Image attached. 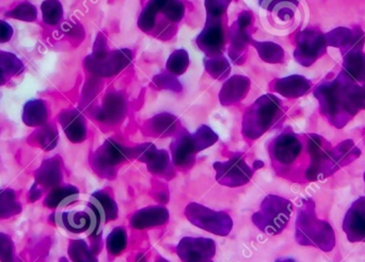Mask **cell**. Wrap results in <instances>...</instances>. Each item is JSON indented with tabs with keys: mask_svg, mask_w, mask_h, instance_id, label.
<instances>
[{
	"mask_svg": "<svg viewBox=\"0 0 365 262\" xmlns=\"http://www.w3.org/2000/svg\"><path fill=\"white\" fill-rule=\"evenodd\" d=\"M322 115L334 127H345L361 110H365V85L341 72L332 80L319 83L314 90Z\"/></svg>",
	"mask_w": 365,
	"mask_h": 262,
	"instance_id": "6da1fadb",
	"label": "cell"
},
{
	"mask_svg": "<svg viewBox=\"0 0 365 262\" xmlns=\"http://www.w3.org/2000/svg\"><path fill=\"white\" fill-rule=\"evenodd\" d=\"M295 238L300 246L319 248L323 252H331L336 246L334 227L317 216L313 199H304L298 209Z\"/></svg>",
	"mask_w": 365,
	"mask_h": 262,
	"instance_id": "7a4b0ae2",
	"label": "cell"
},
{
	"mask_svg": "<svg viewBox=\"0 0 365 262\" xmlns=\"http://www.w3.org/2000/svg\"><path fill=\"white\" fill-rule=\"evenodd\" d=\"M283 117L282 103L272 94L257 98L242 117V135L249 140H257L274 127Z\"/></svg>",
	"mask_w": 365,
	"mask_h": 262,
	"instance_id": "3957f363",
	"label": "cell"
},
{
	"mask_svg": "<svg viewBox=\"0 0 365 262\" xmlns=\"http://www.w3.org/2000/svg\"><path fill=\"white\" fill-rule=\"evenodd\" d=\"M132 60L130 49L109 51L106 38L100 33L94 43L93 53L85 59V68L94 76L113 77L128 68Z\"/></svg>",
	"mask_w": 365,
	"mask_h": 262,
	"instance_id": "277c9868",
	"label": "cell"
},
{
	"mask_svg": "<svg viewBox=\"0 0 365 262\" xmlns=\"http://www.w3.org/2000/svg\"><path fill=\"white\" fill-rule=\"evenodd\" d=\"M293 214V204L279 195H267L262 201L259 211L252 216V222L259 231L268 235L282 233Z\"/></svg>",
	"mask_w": 365,
	"mask_h": 262,
	"instance_id": "5b68a950",
	"label": "cell"
},
{
	"mask_svg": "<svg viewBox=\"0 0 365 262\" xmlns=\"http://www.w3.org/2000/svg\"><path fill=\"white\" fill-rule=\"evenodd\" d=\"M133 158L134 147H126L113 139H108L92 154L91 164L101 177L113 179L119 165Z\"/></svg>",
	"mask_w": 365,
	"mask_h": 262,
	"instance_id": "8992f818",
	"label": "cell"
},
{
	"mask_svg": "<svg viewBox=\"0 0 365 262\" xmlns=\"http://www.w3.org/2000/svg\"><path fill=\"white\" fill-rule=\"evenodd\" d=\"M189 222L212 235L225 237L233 229V220L225 211H215L197 203H190L185 209Z\"/></svg>",
	"mask_w": 365,
	"mask_h": 262,
	"instance_id": "52a82bcc",
	"label": "cell"
},
{
	"mask_svg": "<svg viewBox=\"0 0 365 262\" xmlns=\"http://www.w3.org/2000/svg\"><path fill=\"white\" fill-rule=\"evenodd\" d=\"M296 48L294 58L304 68H309L327 53V40L325 34L315 28L302 30L296 36Z\"/></svg>",
	"mask_w": 365,
	"mask_h": 262,
	"instance_id": "ba28073f",
	"label": "cell"
},
{
	"mask_svg": "<svg viewBox=\"0 0 365 262\" xmlns=\"http://www.w3.org/2000/svg\"><path fill=\"white\" fill-rule=\"evenodd\" d=\"M227 17L206 16L203 30L197 36V45L206 57L222 55L227 44Z\"/></svg>",
	"mask_w": 365,
	"mask_h": 262,
	"instance_id": "9c48e42d",
	"label": "cell"
},
{
	"mask_svg": "<svg viewBox=\"0 0 365 262\" xmlns=\"http://www.w3.org/2000/svg\"><path fill=\"white\" fill-rule=\"evenodd\" d=\"M214 169L217 182L229 188L245 186L250 182L255 173L240 154H234L225 162H215Z\"/></svg>",
	"mask_w": 365,
	"mask_h": 262,
	"instance_id": "30bf717a",
	"label": "cell"
},
{
	"mask_svg": "<svg viewBox=\"0 0 365 262\" xmlns=\"http://www.w3.org/2000/svg\"><path fill=\"white\" fill-rule=\"evenodd\" d=\"M134 158L147 164L148 171L153 175L173 179L175 173L168 152L158 150L153 143L140 144L134 147Z\"/></svg>",
	"mask_w": 365,
	"mask_h": 262,
	"instance_id": "8fae6325",
	"label": "cell"
},
{
	"mask_svg": "<svg viewBox=\"0 0 365 262\" xmlns=\"http://www.w3.org/2000/svg\"><path fill=\"white\" fill-rule=\"evenodd\" d=\"M253 15L249 11L240 13L237 21L232 25L229 31L231 45L229 56L236 64H242L246 58L247 45L250 44V28L252 26Z\"/></svg>",
	"mask_w": 365,
	"mask_h": 262,
	"instance_id": "7c38bea8",
	"label": "cell"
},
{
	"mask_svg": "<svg viewBox=\"0 0 365 262\" xmlns=\"http://www.w3.org/2000/svg\"><path fill=\"white\" fill-rule=\"evenodd\" d=\"M177 254L182 262L208 261L216 254V243L210 238L185 237L178 244Z\"/></svg>",
	"mask_w": 365,
	"mask_h": 262,
	"instance_id": "4fadbf2b",
	"label": "cell"
},
{
	"mask_svg": "<svg viewBox=\"0 0 365 262\" xmlns=\"http://www.w3.org/2000/svg\"><path fill=\"white\" fill-rule=\"evenodd\" d=\"M302 152V143L296 133L284 131L272 142L270 152L272 159L282 167L293 164Z\"/></svg>",
	"mask_w": 365,
	"mask_h": 262,
	"instance_id": "5bb4252c",
	"label": "cell"
},
{
	"mask_svg": "<svg viewBox=\"0 0 365 262\" xmlns=\"http://www.w3.org/2000/svg\"><path fill=\"white\" fill-rule=\"evenodd\" d=\"M328 46L341 49L342 55L351 51H364L365 34L361 28L339 27L325 34Z\"/></svg>",
	"mask_w": 365,
	"mask_h": 262,
	"instance_id": "9a60e30c",
	"label": "cell"
},
{
	"mask_svg": "<svg viewBox=\"0 0 365 262\" xmlns=\"http://www.w3.org/2000/svg\"><path fill=\"white\" fill-rule=\"evenodd\" d=\"M330 145L323 137L310 135L308 137V152L310 154V165L306 172L307 179L310 182L325 178V165Z\"/></svg>",
	"mask_w": 365,
	"mask_h": 262,
	"instance_id": "2e32d148",
	"label": "cell"
},
{
	"mask_svg": "<svg viewBox=\"0 0 365 262\" xmlns=\"http://www.w3.org/2000/svg\"><path fill=\"white\" fill-rule=\"evenodd\" d=\"M128 112V103L122 92L109 91L103 100L102 107L96 112V119L106 125H118Z\"/></svg>",
	"mask_w": 365,
	"mask_h": 262,
	"instance_id": "e0dca14e",
	"label": "cell"
},
{
	"mask_svg": "<svg viewBox=\"0 0 365 262\" xmlns=\"http://www.w3.org/2000/svg\"><path fill=\"white\" fill-rule=\"evenodd\" d=\"M343 231L351 243L365 242V197L351 204L343 220Z\"/></svg>",
	"mask_w": 365,
	"mask_h": 262,
	"instance_id": "ac0fdd59",
	"label": "cell"
},
{
	"mask_svg": "<svg viewBox=\"0 0 365 262\" xmlns=\"http://www.w3.org/2000/svg\"><path fill=\"white\" fill-rule=\"evenodd\" d=\"M197 152L192 135L181 130L171 143L173 165L181 169H189L195 164Z\"/></svg>",
	"mask_w": 365,
	"mask_h": 262,
	"instance_id": "d6986e66",
	"label": "cell"
},
{
	"mask_svg": "<svg viewBox=\"0 0 365 262\" xmlns=\"http://www.w3.org/2000/svg\"><path fill=\"white\" fill-rule=\"evenodd\" d=\"M361 154V150L356 146L353 140H345L339 143L336 147L330 148L326 161L325 176L331 175L349 163L357 160Z\"/></svg>",
	"mask_w": 365,
	"mask_h": 262,
	"instance_id": "ffe728a7",
	"label": "cell"
},
{
	"mask_svg": "<svg viewBox=\"0 0 365 262\" xmlns=\"http://www.w3.org/2000/svg\"><path fill=\"white\" fill-rule=\"evenodd\" d=\"M145 135L153 137H168L180 132V121L170 113H160L145 122L143 127Z\"/></svg>",
	"mask_w": 365,
	"mask_h": 262,
	"instance_id": "44dd1931",
	"label": "cell"
},
{
	"mask_svg": "<svg viewBox=\"0 0 365 262\" xmlns=\"http://www.w3.org/2000/svg\"><path fill=\"white\" fill-rule=\"evenodd\" d=\"M169 211L163 206H152L138 210L130 219V226L143 231L151 227L162 226L169 221Z\"/></svg>",
	"mask_w": 365,
	"mask_h": 262,
	"instance_id": "7402d4cb",
	"label": "cell"
},
{
	"mask_svg": "<svg viewBox=\"0 0 365 262\" xmlns=\"http://www.w3.org/2000/svg\"><path fill=\"white\" fill-rule=\"evenodd\" d=\"M250 79L240 75H234L223 83L219 93V100L222 106H231L244 100L250 90Z\"/></svg>",
	"mask_w": 365,
	"mask_h": 262,
	"instance_id": "603a6c76",
	"label": "cell"
},
{
	"mask_svg": "<svg viewBox=\"0 0 365 262\" xmlns=\"http://www.w3.org/2000/svg\"><path fill=\"white\" fill-rule=\"evenodd\" d=\"M312 88V83L306 77L292 75L272 81V89L285 98H298L306 95Z\"/></svg>",
	"mask_w": 365,
	"mask_h": 262,
	"instance_id": "cb8c5ba5",
	"label": "cell"
},
{
	"mask_svg": "<svg viewBox=\"0 0 365 262\" xmlns=\"http://www.w3.org/2000/svg\"><path fill=\"white\" fill-rule=\"evenodd\" d=\"M60 123L73 143H81L87 137V124L85 117L76 109L66 110L60 115Z\"/></svg>",
	"mask_w": 365,
	"mask_h": 262,
	"instance_id": "d4e9b609",
	"label": "cell"
},
{
	"mask_svg": "<svg viewBox=\"0 0 365 262\" xmlns=\"http://www.w3.org/2000/svg\"><path fill=\"white\" fill-rule=\"evenodd\" d=\"M88 206L92 208L94 211L98 212V216L102 219L103 223L117 220L118 214H119L117 203L105 191H98V192L94 193Z\"/></svg>",
	"mask_w": 365,
	"mask_h": 262,
	"instance_id": "484cf974",
	"label": "cell"
},
{
	"mask_svg": "<svg viewBox=\"0 0 365 262\" xmlns=\"http://www.w3.org/2000/svg\"><path fill=\"white\" fill-rule=\"evenodd\" d=\"M342 72L357 83L365 85V53L364 51H351V53L343 56Z\"/></svg>",
	"mask_w": 365,
	"mask_h": 262,
	"instance_id": "4316f807",
	"label": "cell"
},
{
	"mask_svg": "<svg viewBox=\"0 0 365 262\" xmlns=\"http://www.w3.org/2000/svg\"><path fill=\"white\" fill-rule=\"evenodd\" d=\"M250 44L257 49L259 58L266 63L280 64L284 62L285 53L280 45L274 42H257L251 38Z\"/></svg>",
	"mask_w": 365,
	"mask_h": 262,
	"instance_id": "83f0119b",
	"label": "cell"
},
{
	"mask_svg": "<svg viewBox=\"0 0 365 262\" xmlns=\"http://www.w3.org/2000/svg\"><path fill=\"white\" fill-rule=\"evenodd\" d=\"M24 122L28 126L44 125L47 120V109L45 103L40 100H32L24 107Z\"/></svg>",
	"mask_w": 365,
	"mask_h": 262,
	"instance_id": "f1b7e54d",
	"label": "cell"
},
{
	"mask_svg": "<svg viewBox=\"0 0 365 262\" xmlns=\"http://www.w3.org/2000/svg\"><path fill=\"white\" fill-rule=\"evenodd\" d=\"M204 66L206 72L217 80H223L229 77L231 73V66L227 58L222 55L214 56V57H206L204 59Z\"/></svg>",
	"mask_w": 365,
	"mask_h": 262,
	"instance_id": "f546056e",
	"label": "cell"
},
{
	"mask_svg": "<svg viewBox=\"0 0 365 262\" xmlns=\"http://www.w3.org/2000/svg\"><path fill=\"white\" fill-rule=\"evenodd\" d=\"M79 191L75 187L66 186L56 189L49 194L47 204L49 207H61L74 203L78 199Z\"/></svg>",
	"mask_w": 365,
	"mask_h": 262,
	"instance_id": "4dcf8cb0",
	"label": "cell"
},
{
	"mask_svg": "<svg viewBox=\"0 0 365 262\" xmlns=\"http://www.w3.org/2000/svg\"><path fill=\"white\" fill-rule=\"evenodd\" d=\"M106 248L111 256H119L128 248V234L124 227H115L106 240Z\"/></svg>",
	"mask_w": 365,
	"mask_h": 262,
	"instance_id": "1f68e13d",
	"label": "cell"
},
{
	"mask_svg": "<svg viewBox=\"0 0 365 262\" xmlns=\"http://www.w3.org/2000/svg\"><path fill=\"white\" fill-rule=\"evenodd\" d=\"M68 254L73 262H98V257L92 248H89L83 240L71 242Z\"/></svg>",
	"mask_w": 365,
	"mask_h": 262,
	"instance_id": "d6a6232c",
	"label": "cell"
},
{
	"mask_svg": "<svg viewBox=\"0 0 365 262\" xmlns=\"http://www.w3.org/2000/svg\"><path fill=\"white\" fill-rule=\"evenodd\" d=\"M24 70V64L16 56L0 51V74L4 77L16 76Z\"/></svg>",
	"mask_w": 365,
	"mask_h": 262,
	"instance_id": "836d02e7",
	"label": "cell"
},
{
	"mask_svg": "<svg viewBox=\"0 0 365 262\" xmlns=\"http://www.w3.org/2000/svg\"><path fill=\"white\" fill-rule=\"evenodd\" d=\"M189 66V56L185 49H178L171 53L167 61V70L175 76H180L186 72Z\"/></svg>",
	"mask_w": 365,
	"mask_h": 262,
	"instance_id": "e575fe53",
	"label": "cell"
},
{
	"mask_svg": "<svg viewBox=\"0 0 365 262\" xmlns=\"http://www.w3.org/2000/svg\"><path fill=\"white\" fill-rule=\"evenodd\" d=\"M43 19L47 25H57L63 17V8L58 0H45L42 6Z\"/></svg>",
	"mask_w": 365,
	"mask_h": 262,
	"instance_id": "d590c367",
	"label": "cell"
},
{
	"mask_svg": "<svg viewBox=\"0 0 365 262\" xmlns=\"http://www.w3.org/2000/svg\"><path fill=\"white\" fill-rule=\"evenodd\" d=\"M192 137L197 152H202L210 147L218 141V135L206 125H202L201 127L197 128V130L192 133Z\"/></svg>",
	"mask_w": 365,
	"mask_h": 262,
	"instance_id": "8d00e7d4",
	"label": "cell"
},
{
	"mask_svg": "<svg viewBox=\"0 0 365 262\" xmlns=\"http://www.w3.org/2000/svg\"><path fill=\"white\" fill-rule=\"evenodd\" d=\"M6 16L11 17V19H19V21H34L38 17V11H36L34 4L25 1L15 6L10 12L6 13Z\"/></svg>",
	"mask_w": 365,
	"mask_h": 262,
	"instance_id": "74e56055",
	"label": "cell"
},
{
	"mask_svg": "<svg viewBox=\"0 0 365 262\" xmlns=\"http://www.w3.org/2000/svg\"><path fill=\"white\" fill-rule=\"evenodd\" d=\"M153 83L158 89L169 90V91L178 92V93L181 92L182 89L179 79L169 72L162 73V74H158V76L154 77Z\"/></svg>",
	"mask_w": 365,
	"mask_h": 262,
	"instance_id": "f35d334b",
	"label": "cell"
},
{
	"mask_svg": "<svg viewBox=\"0 0 365 262\" xmlns=\"http://www.w3.org/2000/svg\"><path fill=\"white\" fill-rule=\"evenodd\" d=\"M38 140L41 146L46 150H53L57 145L58 133L53 126H45L42 130L38 131Z\"/></svg>",
	"mask_w": 365,
	"mask_h": 262,
	"instance_id": "ab89813d",
	"label": "cell"
},
{
	"mask_svg": "<svg viewBox=\"0 0 365 262\" xmlns=\"http://www.w3.org/2000/svg\"><path fill=\"white\" fill-rule=\"evenodd\" d=\"M232 0H205L206 16L225 17Z\"/></svg>",
	"mask_w": 365,
	"mask_h": 262,
	"instance_id": "60d3db41",
	"label": "cell"
},
{
	"mask_svg": "<svg viewBox=\"0 0 365 262\" xmlns=\"http://www.w3.org/2000/svg\"><path fill=\"white\" fill-rule=\"evenodd\" d=\"M12 36V27L6 21H0V43L9 42Z\"/></svg>",
	"mask_w": 365,
	"mask_h": 262,
	"instance_id": "b9f144b4",
	"label": "cell"
},
{
	"mask_svg": "<svg viewBox=\"0 0 365 262\" xmlns=\"http://www.w3.org/2000/svg\"><path fill=\"white\" fill-rule=\"evenodd\" d=\"M253 167H255V169H259V167H264V163L262 162V161H255V164H253Z\"/></svg>",
	"mask_w": 365,
	"mask_h": 262,
	"instance_id": "7bdbcfd3",
	"label": "cell"
},
{
	"mask_svg": "<svg viewBox=\"0 0 365 262\" xmlns=\"http://www.w3.org/2000/svg\"><path fill=\"white\" fill-rule=\"evenodd\" d=\"M274 262H297L295 261V259L293 258H280L278 259V261H276Z\"/></svg>",
	"mask_w": 365,
	"mask_h": 262,
	"instance_id": "ee69618b",
	"label": "cell"
},
{
	"mask_svg": "<svg viewBox=\"0 0 365 262\" xmlns=\"http://www.w3.org/2000/svg\"><path fill=\"white\" fill-rule=\"evenodd\" d=\"M136 262H148L147 259H145V257L143 256V255H138L137 256Z\"/></svg>",
	"mask_w": 365,
	"mask_h": 262,
	"instance_id": "f6af8a7d",
	"label": "cell"
},
{
	"mask_svg": "<svg viewBox=\"0 0 365 262\" xmlns=\"http://www.w3.org/2000/svg\"><path fill=\"white\" fill-rule=\"evenodd\" d=\"M6 78L4 76V75L0 74V85H4L6 83Z\"/></svg>",
	"mask_w": 365,
	"mask_h": 262,
	"instance_id": "bcb514c9",
	"label": "cell"
},
{
	"mask_svg": "<svg viewBox=\"0 0 365 262\" xmlns=\"http://www.w3.org/2000/svg\"><path fill=\"white\" fill-rule=\"evenodd\" d=\"M156 262H169L168 261H166L165 258H162V257H160V258L158 259V261Z\"/></svg>",
	"mask_w": 365,
	"mask_h": 262,
	"instance_id": "7dc6e473",
	"label": "cell"
},
{
	"mask_svg": "<svg viewBox=\"0 0 365 262\" xmlns=\"http://www.w3.org/2000/svg\"><path fill=\"white\" fill-rule=\"evenodd\" d=\"M197 262H212V261H210V259H208V261H197Z\"/></svg>",
	"mask_w": 365,
	"mask_h": 262,
	"instance_id": "c3c4849f",
	"label": "cell"
},
{
	"mask_svg": "<svg viewBox=\"0 0 365 262\" xmlns=\"http://www.w3.org/2000/svg\"><path fill=\"white\" fill-rule=\"evenodd\" d=\"M364 182H365V172H364Z\"/></svg>",
	"mask_w": 365,
	"mask_h": 262,
	"instance_id": "681fc988",
	"label": "cell"
}]
</instances>
